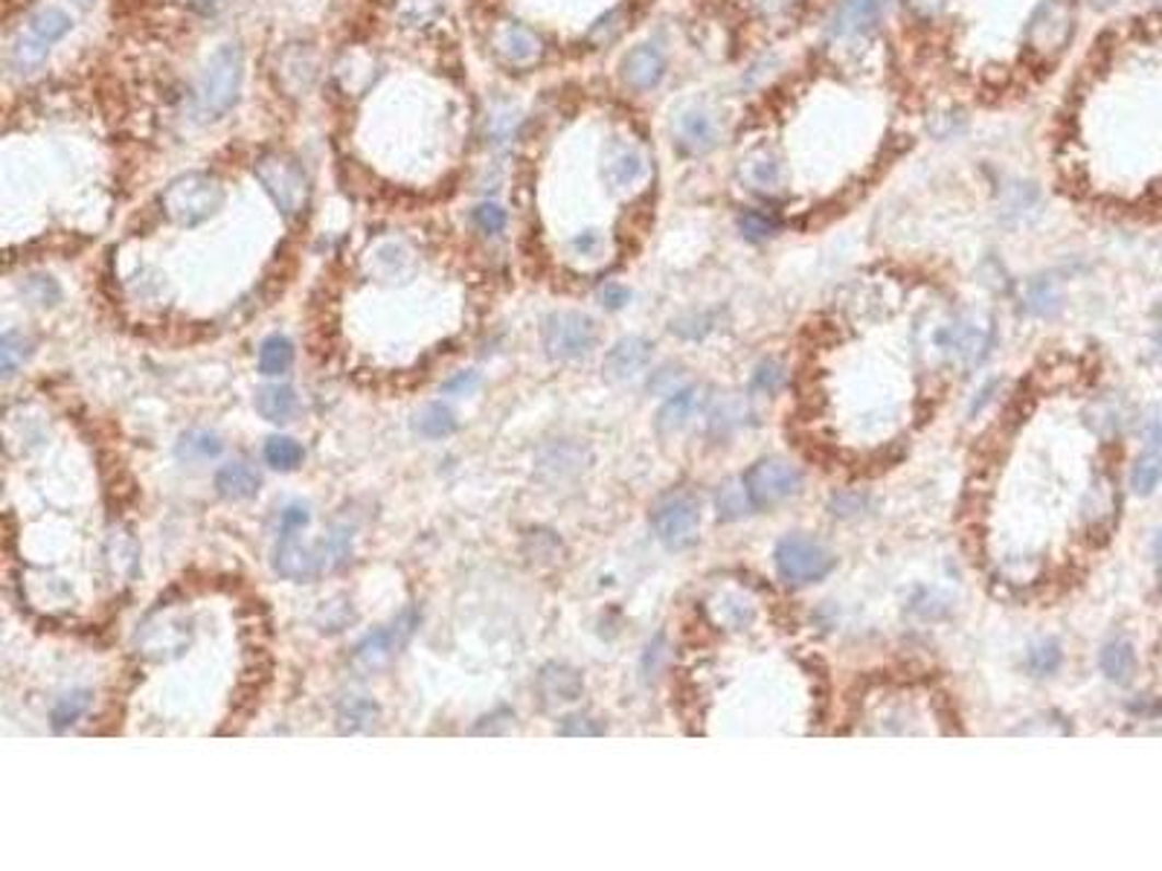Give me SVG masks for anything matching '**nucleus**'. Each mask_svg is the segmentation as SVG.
Instances as JSON below:
<instances>
[{"label":"nucleus","mask_w":1162,"mask_h":871,"mask_svg":"<svg viewBox=\"0 0 1162 871\" xmlns=\"http://www.w3.org/2000/svg\"><path fill=\"white\" fill-rule=\"evenodd\" d=\"M245 82V52L238 44H221L207 59L196 85V110L201 119H221L233 110Z\"/></svg>","instance_id":"1"},{"label":"nucleus","mask_w":1162,"mask_h":871,"mask_svg":"<svg viewBox=\"0 0 1162 871\" xmlns=\"http://www.w3.org/2000/svg\"><path fill=\"white\" fill-rule=\"evenodd\" d=\"M254 178L262 184L268 198L277 203V210L285 219L297 221L300 215H306L312 203V178L297 157L285 152H265L254 163Z\"/></svg>","instance_id":"2"},{"label":"nucleus","mask_w":1162,"mask_h":871,"mask_svg":"<svg viewBox=\"0 0 1162 871\" xmlns=\"http://www.w3.org/2000/svg\"><path fill=\"white\" fill-rule=\"evenodd\" d=\"M224 207V187L207 172H187L163 189V215L178 227H198Z\"/></svg>","instance_id":"3"},{"label":"nucleus","mask_w":1162,"mask_h":871,"mask_svg":"<svg viewBox=\"0 0 1162 871\" xmlns=\"http://www.w3.org/2000/svg\"><path fill=\"white\" fill-rule=\"evenodd\" d=\"M834 564H837L834 552L808 534H785L773 550V567L779 578L797 584V587L823 581L834 569Z\"/></svg>","instance_id":"4"},{"label":"nucleus","mask_w":1162,"mask_h":871,"mask_svg":"<svg viewBox=\"0 0 1162 871\" xmlns=\"http://www.w3.org/2000/svg\"><path fill=\"white\" fill-rule=\"evenodd\" d=\"M419 619H422L419 616V610L410 604V608H404L399 616L392 619L390 625L378 627V631H373L369 636H364V639L355 645L352 660H349L352 662V669H355L357 674H375V671L387 669V666L408 648V643L413 639V634H416Z\"/></svg>","instance_id":"5"},{"label":"nucleus","mask_w":1162,"mask_h":871,"mask_svg":"<svg viewBox=\"0 0 1162 871\" xmlns=\"http://www.w3.org/2000/svg\"><path fill=\"white\" fill-rule=\"evenodd\" d=\"M541 340L552 361H582L599 343V329L582 311H552L543 320Z\"/></svg>","instance_id":"6"},{"label":"nucleus","mask_w":1162,"mask_h":871,"mask_svg":"<svg viewBox=\"0 0 1162 871\" xmlns=\"http://www.w3.org/2000/svg\"><path fill=\"white\" fill-rule=\"evenodd\" d=\"M652 526L662 546H669L671 552L692 550L701 541V506L686 491L666 494L654 506Z\"/></svg>","instance_id":"7"},{"label":"nucleus","mask_w":1162,"mask_h":871,"mask_svg":"<svg viewBox=\"0 0 1162 871\" xmlns=\"http://www.w3.org/2000/svg\"><path fill=\"white\" fill-rule=\"evenodd\" d=\"M1072 30H1076L1072 0H1044L1026 26L1029 52L1041 61H1053L1069 44Z\"/></svg>","instance_id":"8"},{"label":"nucleus","mask_w":1162,"mask_h":871,"mask_svg":"<svg viewBox=\"0 0 1162 871\" xmlns=\"http://www.w3.org/2000/svg\"><path fill=\"white\" fill-rule=\"evenodd\" d=\"M991 343V322L979 314H959L953 320L939 322L934 331V346L956 364L974 366L983 361Z\"/></svg>","instance_id":"9"},{"label":"nucleus","mask_w":1162,"mask_h":871,"mask_svg":"<svg viewBox=\"0 0 1162 871\" xmlns=\"http://www.w3.org/2000/svg\"><path fill=\"white\" fill-rule=\"evenodd\" d=\"M744 489L755 508H773L802 489V471L788 459H759L744 474Z\"/></svg>","instance_id":"10"},{"label":"nucleus","mask_w":1162,"mask_h":871,"mask_svg":"<svg viewBox=\"0 0 1162 871\" xmlns=\"http://www.w3.org/2000/svg\"><path fill=\"white\" fill-rule=\"evenodd\" d=\"M489 47H492L494 59L501 61L503 68L509 70H532L538 68L547 56V44L532 26L520 24V21H497L489 33Z\"/></svg>","instance_id":"11"},{"label":"nucleus","mask_w":1162,"mask_h":871,"mask_svg":"<svg viewBox=\"0 0 1162 871\" xmlns=\"http://www.w3.org/2000/svg\"><path fill=\"white\" fill-rule=\"evenodd\" d=\"M273 569L289 581H315L329 573L326 543H303V529H280V543L273 550Z\"/></svg>","instance_id":"12"},{"label":"nucleus","mask_w":1162,"mask_h":871,"mask_svg":"<svg viewBox=\"0 0 1162 871\" xmlns=\"http://www.w3.org/2000/svg\"><path fill=\"white\" fill-rule=\"evenodd\" d=\"M192 645V625L187 619L152 616L134 636L137 654L145 662H169L187 654Z\"/></svg>","instance_id":"13"},{"label":"nucleus","mask_w":1162,"mask_h":871,"mask_svg":"<svg viewBox=\"0 0 1162 871\" xmlns=\"http://www.w3.org/2000/svg\"><path fill=\"white\" fill-rule=\"evenodd\" d=\"M652 172V163H648V154L643 152V145L631 143V140H613L608 149H605L602 157V175L608 180V187L617 189V192H629V189L639 187Z\"/></svg>","instance_id":"14"},{"label":"nucleus","mask_w":1162,"mask_h":871,"mask_svg":"<svg viewBox=\"0 0 1162 871\" xmlns=\"http://www.w3.org/2000/svg\"><path fill=\"white\" fill-rule=\"evenodd\" d=\"M895 0H841L832 15V35L834 38H860V35L875 33L883 24V17L890 15Z\"/></svg>","instance_id":"15"},{"label":"nucleus","mask_w":1162,"mask_h":871,"mask_svg":"<svg viewBox=\"0 0 1162 871\" xmlns=\"http://www.w3.org/2000/svg\"><path fill=\"white\" fill-rule=\"evenodd\" d=\"M739 178L750 192L762 198H779L788 189V172L785 163L773 149H755L741 161Z\"/></svg>","instance_id":"16"},{"label":"nucleus","mask_w":1162,"mask_h":871,"mask_svg":"<svg viewBox=\"0 0 1162 871\" xmlns=\"http://www.w3.org/2000/svg\"><path fill=\"white\" fill-rule=\"evenodd\" d=\"M277 87L285 96H306L317 82V56L306 44H289L277 56Z\"/></svg>","instance_id":"17"},{"label":"nucleus","mask_w":1162,"mask_h":871,"mask_svg":"<svg viewBox=\"0 0 1162 871\" xmlns=\"http://www.w3.org/2000/svg\"><path fill=\"white\" fill-rule=\"evenodd\" d=\"M671 134L683 154H709L718 145L721 131H718V122L709 110L689 108L674 117Z\"/></svg>","instance_id":"18"},{"label":"nucleus","mask_w":1162,"mask_h":871,"mask_svg":"<svg viewBox=\"0 0 1162 871\" xmlns=\"http://www.w3.org/2000/svg\"><path fill=\"white\" fill-rule=\"evenodd\" d=\"M382 76V61L366 47H349L334 64V82L347 96H364Z\"/></svg>","instance_id":"19"},{"label":"nucleus","mask_w":1162,"mask_h":871,"mask_svg":"<svg viewBox=\"0 0 1162 871\" xmlns=\"http://www.w3.org/2000/svg\"><path fill=\"white\" fill-rule=\"evenodd\" d=\"M620 76L636 94L654 91L666 76V52L657 44H639V47L625 52V59L620 64Z\"/></svg>","instance_id":"20"},{"label":"nucleus","mask_w":1162,"mask_h":871,"mask_svg":"<svg viewBox=\"0 0 1162 871\" xmlns=\"http://www.w3.org/2000/svg\"><path fill=\"white\" fill-rule=\"evenodd\" d=\"M535 688H538L543 706L576 703L585 692V678L567 662H547L535 678Z\"/></svg>","instance_id":"21"},{"label":"nucleus","mask_w":1162,"mask_h":871,"mask_svg":"<svg viewBox=\"0 0 1162 871\" xmlns=\"http://www.w3.org/2000/svg\"><path fill=\"white\" fill-rule=\"evenodd\" d=\"M366 268H369V273H375L378 280L396 282L408 280L413 268H416V259H413V250H410L401 238H382L378 245L369 247Z\"/></svg>","instance_id":"22"},{"label":"nucleus","mask_w":1162,"mask_h":871,"mask_svg":"<svg viewBox=\"0 0 1162 871\" xmlns=\"http://www.w3.org/2000/svg\"><path fill=\"white\" fill-rule=\"evenodd\" d=\"M654 346L645 338H622L620 343H613V349L605 357V369L613 378H634L636 373H643L648 361H652Z\"/></svg>","instance_id":"23"},{"label":"nucleus","mask_w":1162,"mask_h":871,"mask_svg":"<svg viewBox=\"0 0 1162 871\" xmlns=\"http://www.w3.org/2000/svg\"><path fill=\"white\" fill-rule=\"evenodd\" d=\"M382 723V706L364 694H349L338 703V729L343 735L373 732Z\"/></svg>","instance_id":"24"},{"label":"nucleus","mask_w":1162,"mask_h":871,"mask_svg":"<svg viewBox=\"0 0 1162 871\" xmlns=\"http://www.w3.org/2000/svg\"><path fill=\"white\" fill-rule=\"evenodd\" d=\"M215 491L224 499H254L262 491V474L250 462H227L215 474Z\"/></svg>","instance_id":"25"},{"label":"nucleus","mask_w":1162,"mask_h":871,"mask_svg":"<svg viewBox=\"0 0 1162 871\" xmlns=\"http://www.w3.org/2000/svg\"><path fill=\"white\" fill-rule=\"evenodd\" d=\"M300 410V398L289 384H265L256 389V413L271 424H289Z\"/></svg>","instance_id":"26"},{"label":"nucleus","mask_w":1162,"mask_h":871,"mask_svg":"<svg viewBox=\"0 0 1162 871\" xmlns=\"http://www.w3.org/2000/svg\"><path fill=\"white\" fill-rule=\"evenodd\" d=\"M1099 669L1111 683L1128 685L1137 678V651L1128 639H1111L1099 651Z\"/></svg>","instance_id":"27"},{"label":"nucleus","mask_w":1162,"mask_h":871,"mask_svg":"<svg viewBox=\"0 0 1162 871\" xmlns=\"http://www.w3.org/2000/svg\"><path fill=\"white\" fill-rule=\"evenodd\" d=\"M105 558H108V567L114 576L134 578L137 569H140V546H137L134 534L122 529V526L110 529L108 543H105Z\"/></svg>","instance_id":"28"},{"label":"nucleus","mask_w":1162,"mask_h":871,"mask_svg":"<svg viewBox=\"0 0 1162 871\" xmlns=\"http://www.w3.org/2000/svg\"><path fill=\"white\" fill-rule=\"evenodd\" d=\"M697 410V389L695 387H683L678 389V392H671L669 398H666V404L660 407V413H657V433H662V436H669V433H678L683 424L692 419V413Z\"/></svg>","instance_id":"29"},{"label":"nucleus","mask_w":1162,"mask_h":871,"mask_svg":"<svg viewBox=\"0 0 1162 871\" xmlns=\"http://www.w3.org/2000/svg\"><path fill=\"white\" fill-rule=\"evenodd\" d=\"M224 450V442L221 436L210 431H187L175 445V457L187 466H201V462H210V459L221 457Z\"/></svg>","instance_id":"30"},{"label":"nucleus","mask_w":1162,"mask_h":871,"mask_svg":"<svg viewBox=\"0 0 1162 871\" xmlns=\"http://www.w3.org/2000/svg\"><path fill=\"white\" fill-rule=\"evenodd\" d=\"M294 357H297L294 340L285 338V334H271L259 346V373L268 375V378L285 375L294 366Z\"/></svg>","instance_id":"31"},{"label":"nucleus","mask_w":1162,"mask_h":871,"mask_svg":"<svg viewBox=\"0 0 1162 871\" xmlns=\"http://www.w3.org/2000/svg\"><path fill=\"white\" fill-rule=\"evenodd\" d=\"M33 340L21 334V331H3V338H0V373H3L7 381L9 378H15L17 369L33 357Z\"/></svg>","instance_id":"32"},{"label":"nucleus","mask_w":1162,"mask_h":871,"mask_svg":"<svg viewBox=\"0 0 1162 871\" xmlns=\"http://www.w3.org/2000/svg\"><path fill=\"white\" fill-rule=\"evenodd\" d=\"M413 427H416V433H422L424 439H445V436H450V433H457L459 422L450 407L427 404L416 413Z\"/></svg>","instance_id":"33"},{"label":"nucleus","mask_w":1162,"mask_h":871,"mask_svg":"<svg viewBox=\"0 0 1162 871\" xmlns=\"http://www.w3.org/2000/svg\"><path fill=\"white\" fill-rule=\"evenodd\" d=\"M1116 508H1119V499H1116V491L1111 483H1099L1090 489L1084 499V517L1087 523L1093 529H1104V526L1113 523L1116 517Z\"/></svg>","instance_id":"34"},{"label":"nucleus","mask_w":1162,"mask_h":871,"mask_svg":"<svg viewBox=\"0 0 1162 871\" xmlns=\"http://www.w3.org/2000/svg\"><path fill=\"white\" fill-rule=\"evenodd\" d=\"M73 30V21H70L68 12H61L56 7L38 9L33 17H30V35H35L38 42L56 44L61 42L64 35Z\"/></svg>","instance_id":"35"},{"label":"nucleus","mask_w":1162,"mask_h":871,"mask_svg":"<svg viewBox=\"0 0 1162 871\" xmlns=\"http://www.w3.org/2000/svg\"><path fill=\"white\" fill-rule=\"evenodd\" d=\"M303 459H306V450H303V445H300L297 439H291V436H271V439L265 442V462L273 468V471H297L300 466H303Z\"/></svg>","instance_id":"36"},{"label":"nucleus","mask_w":1162,"mask_h":871,"mask_svg":"<svg viewBox=\"0 0 1162 871\" xmlns=\"http://www.w3.org/2000/svg\"><path fill=\"white\" fill-rule=\"evenodd\" d=\"M1026 305L1029 311L1037 314V317H1053L1060 308V289L1058 282L1046 280V276H1037L1026 285Z\"/></svg>","instance_id":"37"},{"label":"nucleus","mask_w":1162,"mask_h":871,"mask_svg":"<svg viewBox=\"0 0 1162 871\" xmlns=\"http://www.w3.org/2000/svg\"><path fill=\"white\" fill-rule=\"evenodd\" d=\"M47 56H50V44H44L38 42L35 35H21L15 44H12V52H9V61H12V68L15 70H24V73H30V70H38L47 61Z\"/></svg>","instance_id":"38"},{"label":"nucleus","mask_w":1162,"mask_h":871,"mask_svg":"<svg viewBox=\"0 0 1162 871\" xmlns=\"http://www.w3.org/2000/svg\"><path fill=\"white\" fill-rule=\"evenodd\" d=\"M785 384H788V369L771 357V361H762V364L755 366L747 389H750L753 396H776V392L785 389Z\"/></svg>","instance_id":"39"},{"label":"nucleus","mask_w":1162,"mask_h":871,"mask_svg":"<svg viewBox=\"0 0 1162 871\" xmlns=\"http://www.w3.org/2000/svg\"><path fill=\"white\" fill-rule=\"evenodd\" d=\"M87 706H91V692H85V688L64 694L50 711L52 729H56V732H64L68 727H73V723L85 715Z\"/></svg>","instance_id":"40"},{"label":"nucleus","mask_w":1162,"mask_h":871,"mask_svg":"<svg viewBox=\"0 0 1162 871\" xmlns=\"http://www.w3.org/2000/svg\"><path fill=\"white\" fill-rule=\"evenodd\" d=\"M1162 483V454L1148 450L1130 468V489L1137 494H1151Z\"/></svg>","instance_id":"41"},{"label":"nucleus","mask_w":1162,"mask_h":871,"mask_svg":"<svg viewBox=\"0 0 1162 871\" xmlns=\"http://www.w3.org/2000/svg\"><path fill=\"white\" fill-rule=\"evenodd\" d=\"M21 294L38 308H52L61 303V285L52 280L50 273H33L21 282Z\"/></svg>","instance_id":"42"},{"label":"nucleus","mask_w":1162,"mask_h":871,"mask_svg":"<svg viewBox=\"0 0 1162 871\" xmlns=\"http://www.w3.org/2000/svg\"><path fill=\"white\" fill-rule=\"evenodd\" d=\"M715 506H718L721 520H741L744 515H750V508H755L750 494H747L744 483L721 485L718 497H715Z\"/></svg>","instance_id":"43"},{"label":"nucleus","mask_w":1162,"mask_h":871,"mask_svg":"<svg viewBox=\"0 0 1162 871\" xmlns=\"http://www.w3.org/2000/svg\"><path fill=\"white\" fill-rule=\"evenodd\" d=\"M1060 662H1064V651H1060V645L1055 643V639L1037 643L1026 657L1029 671H1032L1035 678H1053L1055 671L1060 669Z\"/></svg>","instance_id":"44"},{"label":"nucleus","mask_w":1162,"mask_h":871,"mask_svg":"<svg viewBox=\"0 0 1162 871\" xmlns=\"http://www.w3.org/2000/svg\"><path fill=\"white\" fill-rule=\"evenodd\" d=\"M715 622H718L721 627L741 631V627H747L750 622H753V604H750L747 599H741V596L727 592V596H721V604H718V616H715Z\"/></svg>","instance_id":"45"},{"label":"nucleus","mask_w":1162,"mask_h":871,"mask_svg":"<svg viewBox=\"0 0 1162 871\" xmlns=\"http://www.w3.org/2000/svg\"><path fill=\"white\" fill-rule=\"evenodd\" d=\"M355 619L357 613L352 610V601L347 599L329 601V604L322 601V608L317 610V625H320V631H326V634H338V631L352 625Z\"/></svg>","instance_id":"46"},{"label":"nucleus","mask_w":1162,"mask_h":871,"mask_svg":"<svg viewBox=\"0 0 1162 871\" xmlns=\"http://www.w3.org/2000/svg\"><path fill=\"white\" fill-rule=\"evenodd\" d=\"M471 221H474V227L480 229V233H485V236H501L506 224H509V212L503 210L501 203L483 201L474 207Z\"/></svg>","instance_id":"47"},{"label":"nucleus","mask_w":1162,"mask_h":871,"mask_svg":"<svg viewBox=\"0 0 1162 871\" xmlns=\"http://www.w3.org/2000/svg\"><path fill=\"white\" fill-rule=\"evenodd\" d=\"M625 9H613V12H608L605 17H599L594 26H590V33H587V42L596 44V47H608V44H613L617 38L622 35V30H625Z\"/></svg>","instance_id":"48"},{"label":"nucleus","mask_w":1162,"mask_h":871,"mask_svg":"<svg viewBox=\"0 0 1162 871\" xmlns=\"http://www.w3.org/2000/svg\"><path fill=\"white\" fill-rule=\"evenodd\" d=\"M739 229L744 233V238H750V242H764V238H771L776 236V229H779V221L773 219V215H767V212H744L739 219Z\"/></svg>","instance_id":"49"},{"label":"nucleus","mask_w":1162,"mask_h":871,"mask_svg":"<svg viewBox=\"0 0 1162 871\" xmlns=\"http://www.w3.org/2000/svg\"><path fill=\"white\" fill-rule=\"evenodd\" d=\"M518 110H512V108H501V110H494L492 117H489V140L497 145L503 143H509L512 137H515V131H518Z\"/></svg>","instance_id":"50"},{"label":"nucleus","mask_w":1162,"mask_h":871,"mask_svg":"<svg viewBox=\"0 0 1162 871\" xmlns=\"http://www.w3.org/2000/svg\"><path fill=\"white\" fill-rule=\"evenodd\" d=\"M439 12V0H399V15L404 26H424Z\"/></svg>","instance_id":"51"},{"label":"nucleus","mask_w":1162,"mask_h":871,"mask_svg":"<svg viewBox=\"0 0 1162 871\" xmlns=\"http://www.w3.org/2000/svg\"><path fill=\"white\" fill-rule=\"evenodd\" d=\"M666 657H669V645H666V634H657L652 639V645L645 648V657H643V680L645 683H652L657 674L662 671V666H666Z\"/></svg>","instance_id":"52"},{"label":"nucleus","mask_w":1162,"mask_h":871,"mask_svg":"<svg viewBox=\"0 0 1162 871\" xmlns=\"http://www.w3.org/2000/svg\"><path fill=\"white\" fill-rule=\"evenodd\" d=\"M559 735H567V738H599L605 735V727H599L594 718H587V715H570V718H564V723L559 727Z\"/></svg>","instance_id":"53"},{"label":"nucleus","mask_w":1162,"mask_h":871,"mask_svg":"<svg viewBox=\"0 0 1162 871\" xmlns=\"http://www.w3.org/2000/svg\"><path fill=\"white\" fill-rule=\"evenodd\" d=\"M532 543H535V550H532V561L538 558L541 561V555L547 558V564H555V558L561 555V541L555 538L552 532H532Z\"/></svg>","instance_id":"54"},{"label":"nucleus","mask_w":1162,"mask_h":871,"mask_svg":"<svg viewBox=\"0 0 1162 871\" xmlns=\"http://www.w3.org/2000/svg\"><path fill=\"white\" fill-rule=\"evenodd\" d=\"M599 303H602L605 308H611V311H620V308H625V305L631 303V291L625 289V285H620V282H608V285L599 289Z\"/></svg>","instance_id":"55"},{"label":"nucleus","mask_w":1162,"mask_h":871,"mask_svg":"<svg viewBox=\"0 0 1162 871\" xmlns=\"http://www.w3.org/2000/svg\"><path fill=\"white\" fill-rule=\"evenodd\" d=\"M477 387H480V375L457 373L454 378L442 384V392H448V396H471V392H477Z\"/></svg>","instance_id":"56"},{"label":"nucleus","mask_w":1162,"mask_h":871,"mask_svg":"<svg viewBox=\"0 0 1162 871\" xmlns=\"http://www.w3.org/2000/svg\"><path fill=\"white\" fill-rule=\"evenodd\" d=\"M680 378H683V369H678V366H666V369H660V373L654 375L652 384H648V389L671 396V392H678V389H680Z\"/></svg>","instance_id":"57"},{"label":"nucleus","mask_w":1162,"mask_h":871,"mask_svg":"<svg viewBox=\"0 0 1162 871\" xmlns=\"http://www.w3.org/2000/svg\"><path fill=\"white\" fill-rule=\"evenodd\" d=\"M570 247H573V254H576V256H599V254H602V247H605V238L599 236V233H594V229H587V233H582V236L573 238V242H570Z\"/></svg>","instance_id":"58"},{"label":"nucleus","mask_w":1162,"mask_h":871,"mask_svg":"<svg viewBox=\"0 0 1162 871\" xmlns=\"http://www.w3.org/2000/svg\"><path fill=\"white\" fill-rule=\"evenodd\" d=\"M948 7V0H907V9L922 21H934L939 17Z\"/></svg>","instance_id":"59"},{"label":"nucleus","mask_w":1162,"mask_h":871,"mask_svg":"<svg viewBox=\"0 0 1162 871\" xmlns=\"http://www.w3.org/2000/svg\"><path fill=\"white\" fill-rule=\"evenodd\" d=\"M1146 448L1148 450H1157V454H1162V410H1157L1151 419H1148L1146 424Z\"/></svg>","instance_id":"60"},{"label":"nucleus","mask_w":1162,"mask_h":871,"mask_svg":"<svg viewBox=\"0 0 1162 871\" xmlns=\"http://www.w3.org/2000/svg\"><path fill=\"white\" fill-rule=\"evenodd\" d=\"M790 3H794V0H755L759 12L767 17L779 15V12H785V9H790Z\"/></svg>","instance_id":"61"},{"label":"nucleus","mask_w":1162,"mask_h":871,"mask_svg":"<svg viewBox=\"0 0 1162 871\" xmlns=\"http://www.w3.org/2000/svg\"><path fill=\"white\" fill-rule=\"evenodd\" d=\"M1154 558H1157V564H1160V569H1162V532L1157 534V541H1154Z\"/></svg>","instance_id":"62"},{"label":"nucleus","mask_w":1162,"mask_h":871,"mask_svg":"<svg viewBox=\"0 0 1162 871\" xmlns=\"http://www.w3.org/2000/svg\"><path fill=\"white\" fill-rule=\"evenodd\" d=\"M1157 346H1160V352H1162V317H1160V322H1157Z\"/></svg>","instance_id":"63"}]
</instances>
